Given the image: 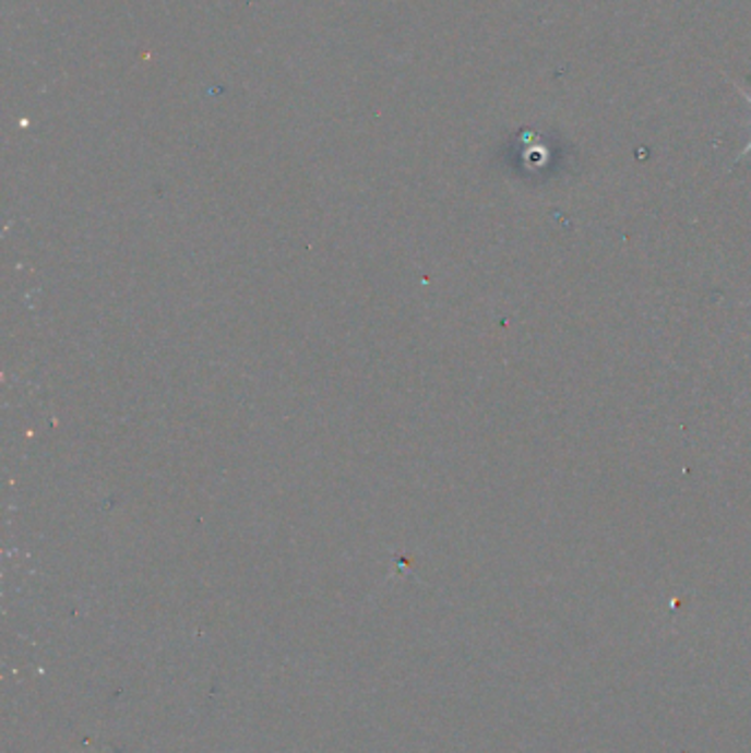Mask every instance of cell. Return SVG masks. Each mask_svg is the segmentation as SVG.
Segmentation results:
<instances>
[{
    "mask_svg": "<svg viewBox=\"0 0 751 753\" xmlns=\"http://www.w3.org/2000/svg\"><path fill=\"white\" fill-rule=\"evenodd\" d=\"M731 86H734V88H736V91H738V93H740V95L747 99V104L751 106V93H749V91H744V88H742V86H738V84H731ZM749 153H751V140H749V142H747V146L740 151V155H738V159H736V162L744 159Z\"/></svg>",
    "mask_w": 751,
    "mask_h": 753,
    "instance_id": "obj_1",
    "label": "cell"
}]
</instances>
